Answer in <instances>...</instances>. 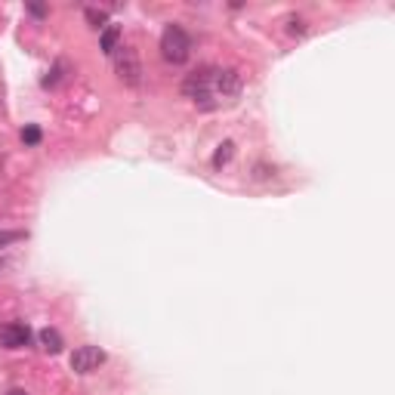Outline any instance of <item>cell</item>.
<instances>
[{"label":"cell","mask_w":395,"mask_h":395,"mask_svg":"<svg viewBox=\"0 0 395 395\" xmlns=\"http://www.w3.org/2000/svg\"><path fill=\"white\" fill-rule=\"evenodd\" d=\"M241 93V75L235 68H195L183 81V96L192 99L201 111H217L222 105L235 102Z\"/></svg>","instance_id":"1"},{"label":"cell","mask_w":395,"mask_h":395,"mask_svg":"<svg viewBox=\"0 0 395 395\" xmlns=\"http://www.w3.org/2000/svg\"><path fill=\"white\" fill-rule=\"evenodd\" d=\"M161 56L164 62H170V65H185L192 56V38L189 31H185L183 25H167L161 34Z\"/></svg>","instance_id":"2"},{"label":"cell","mask_w":395,"mask_h":395,"mask_svg":"<svg viewBox=\"0 0 395 395\" xmlns=\"http://www.w3.org/2000/svg\"><path fill=\"white\" fill-rule=\"evenodd\" d=\"M114 71H118V81L127 87H139L142 84V62L139 53L133 47H118L114 53Z\"/></svg>","instance_id":"3"},{"label":"cell","mask_w":395,"mask_h":395,"mask_svg":"<svg viewBox=\"0 0 395 395\" xmlns=\"http://www.w3.org/2000/svg\"><path fill=\"white\" fill-rule=\"evenodd\" d=\"M105 364V352L99 346H77L71 352V371L75 373H93Z\"/></svg>","instance_id":"4"},{"label":"cell","mask_w":395,"mask_h":395,"mask_svg":"<svg viewBox=\"0 0 395 395\" xmlns=\"http://www.w3.org/2000/svg\"><path fill=\"white\" fill-rule=\"evenodd\" d=\"M31 343V327L22 325V321H6L0 325V346L6 349H25Z\"/></svg>","instance_id":"5"},{"label":"cell","mask_w":395,"mask_h":395,"mask_svg":"<svg viewBox=\"0 0 395 395\" xmlns=\"http://www.w3.org/2000/svg\"><path fill=\"white\" fill-rule=\"evenodd\" d=\"M118 44H121V28L118 25H105L102 34H99V49L105 56H114L118 53Z\"/></svg>","instance_id":"6"},{"label":"cell","mask_w":395,"mask_h":395,"mask_svg":"<svg viewBox=\"0 0 395 395\" xmlns=\"http://www.w3.org/2000/svg\"><path fill=\"white\" fill-rule=\"evenodd\" d=\"M40 346H44L49 355H59L65 343H62V334L56 327H44V330H40Z\"/></svg>","instance_id":"7"},{"label":"cell","mask_w":395,"mask_h":395,"mask_svg":"<svg viewBox=\"0 0 395 395\" xmlns=\"http://www.w3.org/2000/svg\"><path fill=\"white\" fill-rule=\"evenodd\" d=\"M232 155H235V142L232 139H226V142H222V146L217 148V155H213V167H226V164L229 161H232Z\"/></svg>","instance_id":"8"},{"label":"cell","mask_w":395,"mask_h":395,"mask_svg":"<svg viewBox=\"0 0 395 395\" xmlns=\"http://www.w3.org/2000/svg\"><path fill=\"white\" fill-rule=\"evenodd\" d=\"M84 16H87V22L96 28V31H99V28H105V22H109V13L96 10V6H87V13H84Z\"/></svg>","instance_id":"9"},{"label":"cell","mask_w":395,"mask_h":395,"mask_svg":"<svg viewBox=\"0 0 395 395\" xmlns=\"http://www.w3.org/2000/svg\"><path fill=\"white\" fill-rule=\"evenodd\" d=\"M22 142H25V146H38V142H40V130H38V127H25V130H22Z\"/></svg>","instance_id":"10"},{"label":"cell","mask_w":395,"mask_h":395,"mask_svg":"<svg viewBox=\"0 0 395 395\" xmlns=\"http://www.w3.org/2000/svg\"><path fill=\"white\" fill-rule=\"evenodd\" d=\"M62 68H65V62H59V65H56L53 71H49V77H44V87H56V84H59Z\"/></svg>","instance_id":"11"},{"label":"cell","mask_w":395,"mask_h":395,"mask_svg":"<svg viewBox=\"0 0 395 395\" xmlns=\"http://www.w3.org/2000/svg\"><path fill=\"white\" fill-rule=\"evenodd\" d=\"M22 238H25V232H0V247H6L13 241H22Z\"/></svg>","instance_id":"12"},{"label":"cell","mask_w":395,"mask_h":395,"mask_svg":"<svg viewBox=\"0 0 395 395\" xmlns=\"http://www.w3.org/2000/svg\"><path fill=\"white\" fill-rule=\"evenodd\" d=\"M28 13H31L34 19H44L47 16V6L44 3H28Z\"/></svg>","instance_id":"13"},{"label":"cell","mask_w":395,"mask_h":395,"mask_svg":"<svg viewBox=\"0 0 395 395\" xmlns=\"http://www.w3.org/2000/svg\"><path fill=\"white\" fill-rule=\"evenodd\" d=\"M303 31H306V25L300 22V19H297V22H291V34H303Z\"/></svg>","instance_id":"14"},{"label":"cell","mask_w":395,"mask_h":395,"mask_svg":"<svg viewBox=\"0 0 395 395\" xmlns=\"http://www.w3.org/2000/svg\"><path fill=\"white\" fill-rule=\"evenodd\" d=\"M6 395H28V392H25V389H10Z\"/></svg>","instance_id":"15"}]
</instances>
